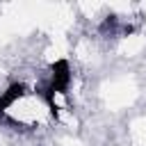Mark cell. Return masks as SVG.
Masks as SVG:
<instances>
[{
  "label": "cell",
  "mask_w": 146,
  "mask_h": 146,
  "mask_svg": "<svg viewBox=\"0 0 146 146\" xmlns=\"http://www.w3.org/2000/svg\"><path fill=\"white\" fill-rule=\"evenodd\" d=\"M71 84V66L66 59H57L50 64V89L57 94H68Z\"/></svg>",
  "instance_id": "6da1fadb"
},
{
  "label": "cell",
  "mask_w": 146,
  "mask_h": 146,
  "mask_svg": "<svg viewBox=\"0 0 146 146\" xmlns=\"http://www.w3.org/2000/svg\"><path fill=\"white\" fill-rule=\"evenodd\" d=\"M27 94V89H25V84L23 82H14V84H9L5 91H2V96H0V114H5L7 112V107H11L18 98H23Z\"/></svg>",
  "instance_id": "7a4b0ae2"
},
{
  "label": "cell",
  "mask_w": 146,
  "mask_h": 146,
  "mask_svg": "<svg viewBox=\"0 0 146 146\" xmlns=\"http://www.w3.org/2000/svg\"><path fill=\"white\" fill-rule=\"evenodd\" d=\"M114 27H116V16L110 14V16L105 18V23L100 25V32H107V30H114Z\"/></svg>",
  "instance_id": "3957f363"
}]
</instances>
